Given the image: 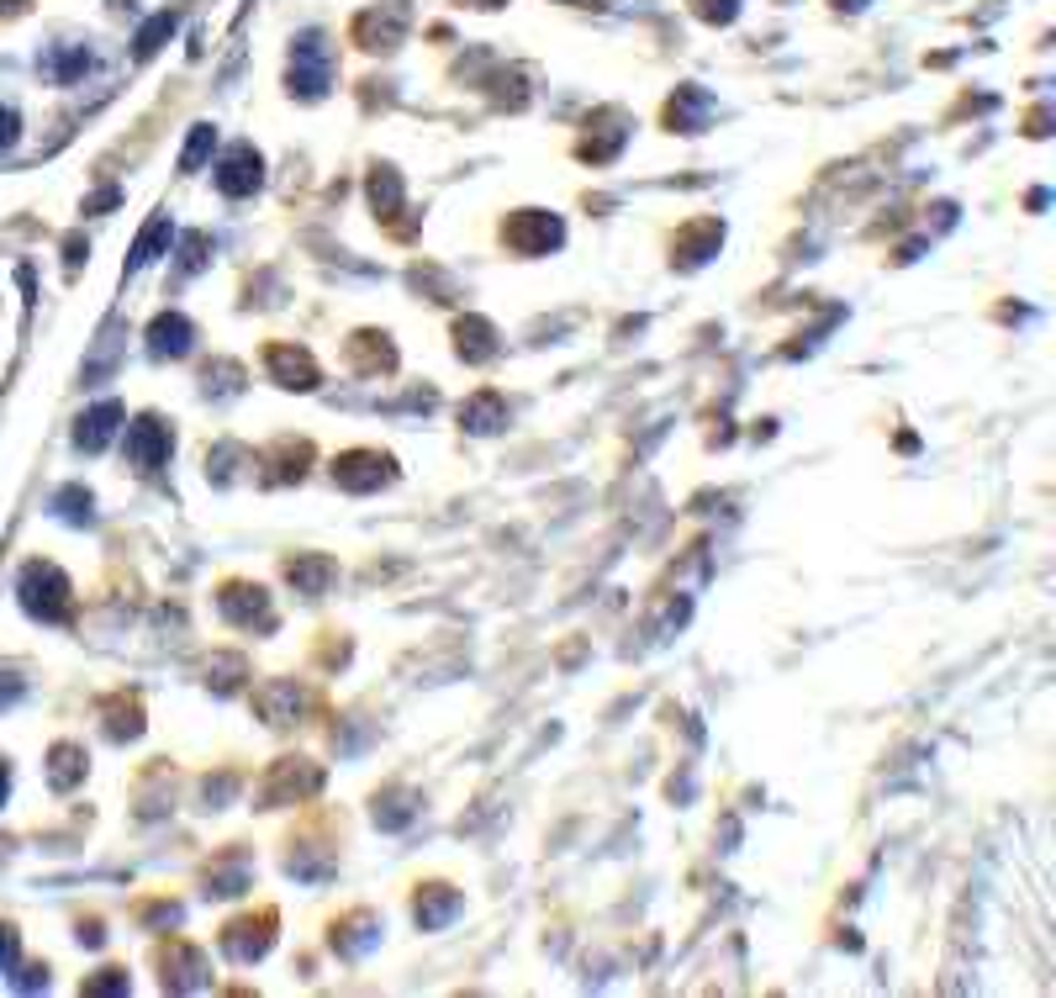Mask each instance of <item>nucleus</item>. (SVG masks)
<instances>
[{"label": "nucleus", "instance_id": "f257e3e1", "mask_svg": "<svg viewBox=\"0 0 1056 998\" xmlns=\"http://www.w3.org/2000/svg\"><path fill=\"white\" fill-rule=\"evenodd\" d=\"M16 592H22V607L32 618H43V624H63L74 613V592H69L59 566H48V560H32L22 571V581H16Z\"/></svg>", "mask_w": 1056, "mask_h": 998}, {"label": "nucleus", "instance_id": "f03ea898", "mask_svg": "<svg viewBox=\"0 0 1056 998\" xmlns=\"http://www.w3.org/2000/svg\"><path fill=\"white\" fill-rule=\"evenodd\" d=\"M328 80H333L328 43H323L317 32H306L302 43L291 48V91L302 95V101H317V95L328 91Z\"/></svg>", "mask_w": 1056, "mask_h": 998}, {"label": "nucleus", "instance_id": "7ed1b4c3", "mask_svg": "<svg viewBox=\"0 0 1056 998\" xmlns=\"http://www.w3.org/2000/svg\"><path fill=\"white\" fill-rule=\"evenodd\" d=\"M396 476L392 454L381 450H349L333 460V481L344 486V491H375V486H386Z\"/></svg>", "mask_w": 1056, "mask_h": 998}, {"label": "nucleus", "instance_id": "20e7f679", "mask_svg": "<svg viewBox=\"0 0 1056 998\" xmlns=\"http://www.w3.org/2000/svg\"><path fill=\"white\" fill-rule=\"evenodd\" d=\"M217 603L228 613V624H239V629H275V607H270V592H265V587L228 581V587L217 592Z\"/></svg>", "mask_w": 1056, "mask_h": 998}, {"label": "nucleus", "instance_id": "39448f33", "mask_svg": "<svg viewBox=\"0 0 1056 998\" xmlns=\"http://www.w3.org/2000/svg\"><path fill=\"white\" fill-rule=\"evenodd\" d=\"M323 787V771L312 766V761L302 756H286V761H275V771L265 777V787H259V798L265 803H291V798H306V792H317Z\"/></svg>", "mask_w": 1056, "mask_h": 998}, {"label": "nucleus", "instance_id": "423d86ee", "mask_svg": "<svg viewBox=\"0 0 1056 998\" xmlns=\"http://www.w3.org/2000/svg\"><path fill=\"white\" fill-rule=\"evenodd\" d=\"M270 940H275V908H259L254 919H233V925L222 930V951L248 967V962H259V956L270 951Z\"/></svg>", "mask_w": 1056, "mask_h": 998}, {"label": "nucleus", "instance_id": "0eeeda50", "mask_svg": "<svg viewBox=\"0 0 1056 998\" xmlns=\"http://www.w3.org/2000/svg\"><path fill=\"white\" fill-rule=\"evenodd\" d=\"M175 450V439H170V423H159V418H138V423H127V465H138L143 476H153L164 460Z\"/></svg>", "mask_w": 1056, "mask_h": 998}, {"label": "nucleus", "instance_id": "6e6552de", "mask_svg": "<svg viewBox=\"0 0 1056 998\" xmlns=\"http://www.w3.org/2000/svg\"><path fill=\"white\" fill-rule=\"evenodd\" d=\"M265 364H270V375L286 392H317V381H323L312 355L297 349V344H270V349H265Z\"/></svg>", "mask_w": 1056, "mask_h": 998}, {"label": "nucleus", "instance_id": "1a4fd4ad", "mask_svg": "<svg viewBox=\"0 0 1056 998\" xmlns=\"http://www.w3.org/2000/svg\"><path fill=\"white\" fill-rule=\"evenodd\" d=\"M502 239L513 243L518 254H549L555 243H560V217H549V212H518L508 228H502Z\"/></svg>", "mask_w": 1056, "mask_h": 998}, {"label": "nucleus", "instance_id": "9d476101", "mask_svg": "<svg viewBox=\"0 0 1056 998\" xmlns=\"http://www.w3.org/2000/svg\"><path fill=\"white\" fill-rule=\"evenodd\" d=\"M407 22H413V11H407L402 0H392L386 11H364L360 22H355V37H360L364 48H396Z\"/></svg>", "mask_w": 1056, "mask_h": 998}, {"label": "nucleus", "instance_id": "9b49d317", "mask_svg": "<svg viewBox=\"0 0 1056 998\" xmlns=\"http://www.w3.org/2000/svg\"><path fill=\"white\" fill-rule=\"evenodd\" d=\"M259 181H265V164H259V153L248 143H239L222 159V170H217V190L222 196H248V190H259Z\"/></svg>", "mask_w": 1056, "mask_h": 998}, {"label": "nucleus", "instance_id": "f8f14e48", "mask_svg": "<svg viewBox=\"0 0 1056 998\" xmlns=\"http://www.w3.org/2000/svg\"><path fill=\"white\" fill-rule=\"evenodd\" d=\"M190 338H196V328L181 312H164L149 323V355L153 360H181V355H190Z\"/></svg>", "mask_w": 1056, "mask_h": 998}, {"label": "nucleus", "instance_id": "ddd939ff", "mask_svg": "<svg viewBox=\"0 0 1056 998\" xmlns=\"http://www.w3.org/2000/svg\"><path fill=\"white\" fill-rule=\"evenodd\" d=\"M121 418H127L121 402H101V407H91V413L80 418V428H74V444H80L85 454H101L106 444H112V433H117Z\"/></svg>", "mask_w": 1056, "mask_h": 998}, {"label": "nucleus", "instance_id": "4468645a", "mask_svg": "<svg viewBox=\"0 0 1056 998\" xmlns=\"http://www.w3.org/2000/svg\"><path fill=\"white\" fill-rule=\"evenodd\" d=\"M254 703H259V713L270 719V724H291L297 713H302V687L291 682V676H280V682H265L259 693H254Z\"/></svg>", "mask_w": 1056, "mask_h": 998}, {"label": "nucleus", "instance_id": "2eb2a0df", "mask_svg": "<svg viewBox=\"0 0 1056 998\" xmlns=\"http://www.w3.org/2000/svg\"><path fill=\"white\" fill-rule=\"evenodd\" d=\"M333 576H338V566H333L328 555H297V560H286V581H291L297 592H306V597H323L333 587Z\"/></svg>", "mask_w": 1056, "mask_h": 998}, {"label": "nucleus", "instance_id": "dca6fc26", "mask_svg": "<svg viewBox=\"0 0 1056 998\" xmlns=\"http://www.w3.org/2000/svg\"><path fill=\"white\" fill-rule=\"evenodd\" d=\"M454 349H460V360L486 364L497 355V328H491L486 317H460V323H454Z\"/></svg>", "mask_w": 1056, "mask_h": 998}, {"label": "nucleus", "instance_id": "f3484780", "mask_svg": "<svg viewBox=\"0 0 1056 998\" xmlns=\"http://www.w3.org/2000/svg\"><path fill=\"white\" fill-rule=\"evenodd\" d=\"M413 908H418V925H422V930H444L454 914H460V893H454V887H444V882H428Z\"/></svg>", "mask_w": 1056, "mask_h": 998}, {"label": "nucleus", "instance_id": "a211bd4d", "mask_svg": "<svg viewBox=\"0 0 1056 998\" xmlns=\"http://www.w3.org/2000/svg\"><path fill=\"white\" fill-rule=\"evenodd\" d=\"M460 423L471 428V433H497V428L508 423V402L497 392H476L465 407H460Z\"/></svg>", "mask_w": 1056, "mask_h": 998}, {"label": "nucleus", "instance_id": "6ab92c4d", "mask_svg": "<svg viewBox=\"0 0 1056 998\" xmlns=\"http://www.w3.org/2000/svg\"><path fill=\"white\" fill-rule=\"evenodd\" d=\"M355 364L364 375H381V370H396V349L386 344V333H355Z\"/></svg>", "mask_w": 1056, "mask_h": 998}, {"label": "nucleus", "instance_id": "aec40b11", "mask_svg": "<svg viewBox=\"0 0 1056 998\" xmlns=\"http://www.w3.org/2000/svg\"><path fill=\"white\" fill-rule=\"evenodd\" d=\"M80 777H85V751H80V745H69V740L54 745V756H48V782L59 787V792H69Z\"/></svg>", "mask_w": 1056, "mask_h": 998}, {"label": "nucleus", "instance_id": "412c9836", "mask_svg": "<svg viewBox=\"0 0 1056 998\" xmlns=\"http://www.w3.org/2000/svg\"><path fill=\"white\" fill-rule=\"evenodd\" d=\"M719 243H724V228H719V222H697L693 233L682 239V265H703L708 254H719Z\"/></svg>", "mask_w": 1056, "mask_h": 998}, {"label": "nucleus", "instance_id": "4be33fe9", "mask_svg": "<svg viewBox=\"0 0 1056 998\" xmlns=\"http://www.w3.org/2000/svg\"><path fill=\"white\" fill-rule=\"evenodd\" d=\"M164 243H170V217H153L149 228H143V239L132 243V265H127V270H143V265H153V259L164 254Z\"/></svg>", "mask_w": 1056, "mask_h": 998}, {"label": "nucleus", "instance_id": "5701e85b", "mask_svg": "<svg viewBox=\"0 0 1056 998\" xmlns=\"http://www.w3.org/2000/svg\"><path fill=\"white\" fill-rule=\"evenodd\" d=\"M211 149H217V127H207V121H201V127L190 132L185 153H181V170H185V175H196V170L207 164V153H211Z\"/></svg>", "mask_w": 1056, "mask_h": 998}, {"label": "nucleus", "instance_id": "b1692460", "mask_svg": "<svg viewBox=\"0 0 1056 998\" xmlns=\"http://www.w3.org/2000/svg\"><path fill=\"white\" fill-rule=\"evenodd\" d=\"M54 508H59V518H69V523H91V491L85 486H63L59 497H54Z\"/></svg>", "mask_w": 1056, "mask_h": 998}, {"label": "nucleus", "instance_id": "393cba45", "mask_svg": "<svg viewBox=\"0 0 1056 998\" xmlns=\"http://www.w3.org/2000/svg\"><path fill=\"white\" fill-rule=\"evenodd\" d=\"M370 201H375V212H381V217L396 212V201H402V185H396L392 170H375V175H370Z\"/></svg>", "mask_w": 1056, "mask_h": 998}, {"label": "nucleus", "instance_id": "a878e982", "mask_svg": "<svg viewBox=\"0 0 1056 998\" xmlns=\"http://www.w3.org/2000/svg\"><path fill=\"white\" fill-rule=\"evenodd\" d=\"M170 32H175V11H159V16H153L149 27L138 32V59H149V54H159Z\"/></svg>", "mask_w": 1056, "mask_h": 998}, {"label": "nucleus", "instance_id": "bb28decb", "mask_svg": "<svg viewBox=\"0 0 1056 998\" xmlns=\"http://www.w3.org/2000/svg\"><path fill=\"white\" fill-rule=\"evenodd\" d=\"M207 671H217V693H233V687H239V676L248 671V665H243V655H217Z\"/></svg>", "mask_w": 1056, "mask_h": 998}, {"label": "nucleus", "instance_id": "cd10ccee", "mask_svg": "<svg viewBox=\"0 0 1056 998\" xmlns=\"http://www.w3.org/2000/svg\"><path fill=\"white\" fill-rule=\"evenodd\" d=\"M16 138H22V117H16L11 106H0V153L16 149Z\"/></svg>", "mask_w": 1056, "mask_h": 998}, {"label": "nucleus", "instance_id": "c85d7f7f", "mask_svg": "<svg viewBox=\"0 0 1056 998\" xmlns=\"http://www.w3.org/2000/svg\"><path fill=\"white\" fill-rule=\"evenodd\" d=\"M185 270H201L207 265V233H185Z\"/></svg>", "mask_w": 1056, "mask_h": 998}, {"label": "nucleus", "instance_id": "c756f323", "mask_svg": "<svg viewBox=\"0 0 1056 998\" xmlns=\"http://www.w3.org/2000/svg\"><path fill=\"white\" fill-rule=\"evenodd\" d=\"M127 988V972H117V967H106V977H91L85 983V994H121Z\"/></svg>", "mask_w": 1056, "mask_h": 998}, {"label": "nucleus", "instance_id": "7c9ffc66", "mask_svg": "<svg viewBox=\"0 0 1056 998\" xmlns=\"http://www.w3.org/2000/svg\"><path fill=\"white\" fill-rule=\"evenodd\" d=\"M11 956H16V936H11V930L0 925V972L11 967Z\"/></svg>", "mask_w": 1056, "mask_h": 998}, {"label": "nucleus", "instance_id": "2f4dec72", "mask_svg": "<svg viewBox=\"0 0 1056 998\" xmlns=\"http://www.w3.org/2000/svg\"><path fill=\"white\" fill-rule=\"evenodd\" d=\"M5 787H11V771L0 766V803H5Z\"/></svg>", "mask_w": 1056, "mask_h": 998}, {"label": "nucleus", "instance_id": "473e14b6", "mask_svg": "<svg viewBox=\"0 0 1056 998\" xmlns=\"http://www.w3.org/2000/svg\"><path fill=\"white\" fill-rule=\"evenodd\" d=\"M571 5H607V0H571Z\"/></svg>", "mask_w": 1056, "mask_h": 998}, {"label": "nucleus", "instance_id": "72a5a7b5", "mask_svg": "<svg viewBox=\"0 0 1056 998\" xmlns=\"http://www.w3.org/2000/svg\"><path fill=\"white\" fill-rule=\"evenodd\" d=\"M471 5H502V0H471Z\"/></svg>", "mask_w": 1056, "mask_h": 998}]
</instances>
